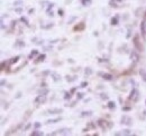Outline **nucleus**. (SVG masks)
<instances>
[{
  "mask_svg": "<svg viewBox=\"0 0 146 136\" xmlns=\"http://www.w3.org/2000/svg\"><path fill=\"white\" fill-rule=\"evenodd\" d=\"M45 101H46L45 95H38V97L35 99V103H36V104H38V103H44Z\"/></svg>",
  "mask_w": 146,
  "mask_h": 136,
  "instance_id": "nucleus-3",
  "label": "nucleus"
},
{
  "mask_svg": "<svg viewBox=\"0 0 146 136\" xmlns=\"http://www.w3.org/2000/svg\"><path fill=\"white\" fill-rule=\"evenodd\" d=\"M86 85H88V83H82V84H81V87H86Z\"/></svg>",
  "mask_w": 146,
  "mask_h": 136,
  "instance_id": "nucleus-15",
  "label": "nucleus"
},
{
  "mask_svg": "<svg viewBox=\"0 0 146 136\" xmlns=\"http://www.w3.org/2000/svg\"><path fill=\"white\" fill-rule=\"evenodd\" d=\"M133 41H134V45H135V47H136L137 50H141V51L143 50V46L139 42V36H135L134 39H133Z\"/></svg>",
  "mask_w": 146,
  "mask_h": 136,
  "instance_id": "nucleus-1",
  "label": "nucleus"
},
{
  "mask_svg": "<svg viewBox=\"0 0 146 136\" xmlns=\"http://www.w3.org/2000/svg\"><path fill=\"white\" fill-rule=\"evenodd\" d=\"M145 103H146V102H145Z\"/></svg>",
  "mask_w": 146,
  "mask_h": 136,
  "instance_id": "nucleus-17",
  "label": "nucleus"
},
{
  "mask_svg": "<svg viewBox=\"0 0 146 136\" xmlns=\"http://www.w3.org/2000/svg\"><path fill=\"white\" fill-rule=\"evenodd\" d=\"M130 58H131V60H133L134 63H137L138 59H139V56H138V54H137L136 51H131V54H130Z\"/></svg>",
  "mask_w": 146,
  "mask_h": 136,
  "instance_id": "nucleus-2",
  "label": "nucleus"
},
{
  "mask_svg": "<svg viewBox=\"0 0 146 136\" xmlns=\"http://www.w3.org/2000/svg\"><path fill=\"white\" fill-rule=\"evenodd\" d=\"M111 25H117V19H116V18L111 20Z\"/></svg>",
  "mask_w": 146,
  "mask_h": 136,
  "instance_id": "nucleus-13",
  "label": "nucleus"
},
{
  "mask_svg": "<svg viewBox=\"0 0 146 136\" xmlns=\"http://www.w3.org/2000/svg\"><path fill=\"white\" fill-rule=\"evenodd\" d=\"M139 74H141V76H142V78H143V80L144 82H146V73L144 69H141L139 70Z\"/></svg>",
  "mask_w": 146,
  "mask_h": 136,
  "instance_id": "nucleus-6",
  "label": "nucleus"
},
{
  "mask_svg": "<svg viewBox=\"0 0 146 136\" xmlns=\"http://www.w3.org/2000/svg\"><path fill=\"white\" fill-rule=\"evenodd\" d=\"M108 106H109V108H115V107H116L115 103H112V102H109V104H108Z\"/></svg>",
  "mask_w": 146,
  "mask_h": 136,
  "instance_id": "nucleus-12",
  "label": "nucleus"
},
{
  "mask_svg": "<svg viewBox=\"0 0 146 136\" xmlns=\"http://www.w3.org/2000/svg\"><path fill=\"white\" fill-rule=\"evenodd\" d=\"M45 59V55H40V56H38V58H37L36 63H39V61H43Z\"/></svg>",
  "mask_w": 146,
  "mask_h": 136,
  "instance_id": "nucleus-8",
  "label": "nucleus"
},
{
  "mask_svg": "<svg viewBox=\"0 0 146 136\" xmlns=\"http://www.w3.org/2000/svg\"><path fill=\"white\" fill-rule=\"evenodd\" d=\"M84 29V22H80V25H76L75 27H74V30L76 31H79V30H83Z\"/></svg>",
  "mask_w": 146,
  "mask_h": 136,
  "instance_id": "nucleus-4",
  "label": "nucleus"
},
{
  "mask_svg": "<svg viewBox=\"0 0 146 136\" xmlns=\"http://www.w3.org/2000/svg\"><path fill=\"white\" fill-rule=\"evenodd\" d=\"M38 135H43V133H42V132H38V131L32 132V136H38Z\"/></svg>",
  "mask_w": 146,
  "mask_h": 136,
  "instance_id": "nucleus-9",
  "label": "nucleus"
},
{
  "mask_svg": "<svg viewBox=\"0 0 146 136\" xmlns=\"http://www.w3.org/2000/svg\"><path fill=\"white\" fill-rule=\"evenodd\" d=\"M91 3H92V0H82V5H83V6H87V7H88V6H90Z\"/></svg>",
  "mask_w": 146,
  "mask_h": 136,
  "instance_id": "nucleus-7",
  "label": "nucleus"
},
{
  "mask_svg": "<svg viewBox=\"0 0 146 136\" xmlns=\"http://www.w3.org/2000/svg\"><path fill=\"white\" fill-rule=\"evenodd\" d=\"M37 54H38V51L37 50H33L32 52H31V55H29V58H32L33 56H36Z\"/></svg>",
  "mask_w": 146,
  "mask_h": 136,
  "instance_id": "nucleus-10",
  "label": "nucleus"
},
{
  "mask_svg": "<svg viewBox=\"0 0 146 136\" xmlns=\"http://www.w3.org/2000/svg\"><path fill=\"white\" fill-rule=\"evenodd\" d=\"M31 126H32V124H28V125H27V126L25 127V131H27V129H28V128H29Z\"/></svg>",
  "mask_w": 146,
  "mask_h": 136,
  "instance_id": "nucleus-14",
  "label": "nucleus"
},
{
  "mask_svg": "<svg viewBox=\"0 0 146 136\" xmlns=\"http://www.w3.org/2000/svg\"><path fill=\"white\" fill-rule=\"evenodd\" d=\"M102 78L106 79V80H112L113 79V76L111 74H104L102 75Z\"/></svg>",
  "mask_w": 146,
  "mask_h": 136,
  "instance_id": "nucleus-5",
  "label": "nucleus"
},
{
  "mask_svg": "<svg viewBox=\"0 0 146 136\" xmlns=\"http://www.w3.org/2000/svg\"><path fill=\"white\" fill-rule=\"evenodd\" d=\"M18 59H19V56H17V57L13 58V59L10 60V63H11V64H13V63H16V61H18Z\"/></svg>",
  "mask_w": 146,
  "mask_h": 136,
  "instance_id": "nucleus-11",
  "label": "nucleus"
},
{
  "mask_svg": "<svg viewBox=\"0 0 146 136\" xmlns=\"http://www.w3.org/2000/svg\"><path fill=\"white\" fill-rule=\"evenodd\" d=\"M35 126H36V127H39V126H40V124H39V123H36V124H35Z\"/></svg>",
  "mask_w": 146,
  "mask_h": 136,
  "instance_id": "nucleus-16",
  "label": "nucleus"
}]
</instances>
